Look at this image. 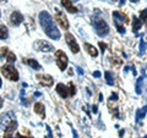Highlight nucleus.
<instances>
[{"label": "nucleus", "instance_id": "1", "mask_svg": "<svg viewBox=\"0 0 147 138\" xmlns=\"http://www.w3.org/2000/svg\"><path fill=\"white\" fill-rule=\"evenodd\" d=\"M39 23L42 26L44 33L47 34L49 38H52L54 40L60 39V32L57 28V26L54 25L52 16H50L47 11H42L39 13Z\"/></svg>", "mask_w": 147, "mask_h": 138}, {"label": "nucleus", "instance_id": "2", "mask_svg": "<svg viewBox=\"0 0 147 138\" xmlns=\"http://www.w3.org/2000/svg\"><path fill=\"white\" fill-rule=\"evenodd\" d=\"M92 26H93L96 33H97L99 37H105L109 33V26L107 25V22L100 17H93V20H92Z\"/></svg>", "mask_w": 147, "mask_h": 138}, {"label": "nucleus", "instance_id": "3", "mask_svg": "<svg viewBox=\"0 0 147 138\" xmlns=\"http://www.w3.org/2000/svg\"><path fill=\"white\" fill-rule=\"evenodd\" d=\"M55 61H57V65L60 71L66 70L69 59H67V55L64 53L63 50H57V52H55Z\"/></svg>", "mask_w": 147, "mask_h": 138}, {"label": "nucleus", "instance_id": "4", "mask_svg": "<svg viewBox=\"0 0 147 138\" xmlns=\"http://www.w3.org/2000/svg\"><path fill=\"white\" fill-rule=\"evenodd\" d=\"M1 73L10 81H18V72L13 66L11 65H4L1 67Z\"/></svg>", "mask_w": 147, "mask_h": 138}, {"label": "nucleus", "instance_id": "5", "mask_svg": "<svg viewBox=\"0 0 147 138\" xmlns=\"http://www.w3.org/2000/svg\"><path fill=\"white\" fill-rule=\"evenodd\" d=\"M113 17H114V22H115V26L118 28V32L119 33H125V28H124V26H121L120 23H123V22H127L126 17L123 15V13L118 12V11H114L113 12Z\"/></svg>", "mask_w": 147, "mask_h": 138}, {"label": "nucleus", "instance_id": "6", "mask_svg": "<svg viewBox=\"0 0 147 138\" xmlns=\"http://www.w3.org/2000/svg\"><path fill=\"white\" fill-rule=\"evenodd\" d=\"M33 48L36 50H38V52H44V53H50V52H53V50H54V47L52 44L48 43V42H45V40H42V39L34 42Z\"/></svg>", "mask_w": 147, "mask_h": 138}, {"label": "nucleus", "instance_id": "7", "mask_svg": "<svg viewBox=\"0 0 147 138\" xmlns=\"http://www.w3.org/2000/svg\"><path fill=\"white\" fill-rule=\"evenodd\" d=\"M55 20H57V22L60 25V27L63 29H67L69 28L67 18H66L65 15H64V12L61 10H59V9H55Z\"/></svg>", "mask_w": 147, "mask_h": 138}, {"label": "nucleus", "instance_id": "8", "mask_svg": "<svg viewBox=\"0 0 147 138\" xmlns=\"http://www.w3.org/2000/svg\"><path fill=\"white\" fill-rule=\"evenodd\" d=\"M65 39H66V43L69 45V48H70V50L74 54H76V53L80 52V47H79V44H77V42H76L75 37H74L72 34L66 33L65 34Z\"/></svg>", "mask_w": 147, "mask_h": 138}, {"label": "nucleus", "instance_id": "9", "mask_svg": "<svg viewBox=\"0 0 147 138\" xmlns=\"http://www.w3.org/2000/svg\"><path fill=\"white\" fill-rule=\"evenodd\" d=\"M16 128H17V122H16V120H12V121L6 126V128H5L4 138H12V135H13V132L16 131Z\"/></svg>", "mask_w": 147, "mask_h": 138}, {"label": "nucleus", "instance_id": "10", "mask_svg": "<svg viewBox=\"0 0 147 138\" xmlns=\"http://www.w3.org/2000/svg\"><path fill=\"white\" fill-rule=\"evenodd\" d=\"M22 21H24V16L21 15L18 11H13L10 16V23L12 26H20L22 23Z\"/></svg>", "mask_w": 147, "mask_h": 138}, {"label": "nucleus", "instance_id": "11", "mask_svg": "<svg viewBox=\"0 0 147 138\" xmlns=\"http://www.w3.org/2000/svg\"><path fill=\"white\" fill-rule=\"evenodd\" d=\"M37 78H38L40 83H42L43 86H45V87H52L53 86L54 81H53V77L50 75H39Z\"/></svg>", "mask_w": 147, "mask_h": 138}, {"label": "nucleus", "instance_id": "12", "mask_svg": "<svg viewBox=\"0 0 147 138\" xmlns=\"http://www.w3.org/2000/svg\"><path fill=\"white\" fill-rule=\"evenodd\" d=\"M57 93L61 96V98H67L69 96V88L65 86V84H63V83H58L57 84Z\"/></svg>", "mask_w": 147, "mask_h": 138}, {"label": "nucleus", "instance_id": "13", "mask_svg": "<svg viewBox=\"0 0 147 138\" xmlns=\"http://www.w3.org/2000/svg\"><path fill=\"white\" fill-rule=\"evenodd\" d=\"M12 113H7V114H1L0 115V125L1 126H7L12 120H13V116L12 117H9L11 116Z\"/></svg>", "mask_w": 147, "mask_h": 138}, {"label": "nucleus", "instance_id": "14", "mask_svg": "<svg viewBox=\"0 0 147 138\" xmlns=\"http://www.w3.org/2000/svg\"><path fill=\"white\" fill-rule=\"evenodd\" d=\"M61 5L65 7L69 12H71V13L77 12V7L74 6V4L71 3V0H61Z\"/></svg>", "mask_w": 147, "mask_h": 138}, {"label": "nucleus", "instance_id": "15", "mask_svg": "<svg viewBox=\"0 0 147 138\" xmlns=\"http://www.w3.org/2000/svg\"><path fill=\"white\" fill-rule=\"evenodd\" d=\"M33 110H34V113H36V114H38L42 119L45 117V110H44V105H43L42 103H36Z\"/></svg>", "mask_w": 147, "mask_h": 138}, {"label": "nucleus", "instance_id": "16", "mask_svg": "<svg viewBox=\"0 0 147 138\" xmlns=\"http://www.w3.org/2000/svg\"><path fill=\"white\" fill-rule=\"evenodd\" d=\"M26 65L31 66L32 68H34V70H40V65L38 61H36L34 59H24V61H22Z\"/></svg>", "mask_w": 147, "mask_h": 138}, {"label": "nucleus", "instance_id": "17", "mask_svg": "<svg viewBox=\"0 0 147 138\" xmlns=\"http://www.w3.org/2000/svg\"><path fill=\"white\" fill-rule=\"evenodd\" d=\"M85 48H86V50H87V53H88L91 56H98V50L94 48V45H92V44H90V43H85Z\"/></svg>", "mask_w": 147, "mask_h": 138}, {"label": "nucleus", "instance_id": "18", "mask_svg": "<svg viewBox=\"0 0 147 138\" xmlns=\"http://www.w3.org/2000/svg\"><path fill=\"white\" fill-rule=\"evenodd\" d=\"M141 26H142V22L140 18H137L136 16H132V29H134L135 33H137V31L141 28Z\"/></svg>", "mask_w": 147, "mask_h": 138}, {"label": "nucleus", "instance_id": "19", "mask_svg": "<svg viewBox=\"0 0 147 138\" xmlns=\"http://www.w3.org/2000/svg\"><path fill=\"white\" fill-rule=\"evenodd\" d=\"M9 36V32L5 25H0V39H6Z\"/></svg>", "mask_w": 147, "mask_h": 138}, {"label": "nucleus", "instance_id": "20", "mask_svg": "<svg viewBox=\"0 0 147 138\" xmlns=\"http://www.w3.org/2000/svg\"><path fill=\"white\" fill-rule=\"evenodd\" d=\"M104 76H105V81H107V84L108 86H113L114 84V78H113V75L110 73L109 71H107L104 73Z\"/></svg>", "mask_w": 147, "mask_h": 138}, {"label": "nucleus", "instance_id": "21", "mask_svg": "<svg viewBox=\"0 0 147 138\" xmlns=\"http://www.w3.org/2000/svg\"><path fill=\"white\" fill-rule=\"evenodd\" d=\"M146 113H147V107H144V109H142V110H137V113H136V120L139 121V120H141V119H144Z\"/></svg>", "mask_w": 147, "mask_h": 138}, {"label": "nucleus", "instance_id": "22", "mask_svg": "<svg viewBox=\"0 0 147 138\" xmlns=\"http://www.w3.org/2000/svg\"><path fill=\"white\" fill-rule=\"evenodd\" d=\"M5 55H6V58H5V59H6V61H7L9 64H11V62H15V61H16V55L13 54L12 52H7Z\"/></svg>", "mask_w": 147, "mask_h": 138}, {"label": "nucleus", "instance_id": "23", "mask_svg": "<svg viewBox=\"0 0 147 138\" xmlns=\"http://www.w3.org/2000/svg\"><path fill=\"white\" fill-rule=\"evenodd\" d=\"M75 93H76V88H75V86H74L72 82H70V83H69V95L74 96Z\"/></svg>", "mask_w": 147, "mask_h": 138}, {"label": "nucleus", "instance_id": "24", "mask_svg": "<svg viewBox=\"0 0 147 138\" xmlns=\"http://www.w3.org/2000/svg\"><path fill=\"white\" fill-rule=\"evenodd\" d=\"M141 83H142V77H140L137 80V83H136V93L137 94H141Z\"/></svg>", "mask_w": 147, "mask_h": 138}, {"label": "nucleus", "instance_id": "25", "mask_svg": "<svg viewBox=\"0 0 147 138\" xmlns=\"http://www.w3.org/2000/svg\"><path fill=\"white\" fill-rule=\"evenodd\" d=\"M140 20H141V22H146L147 21V10H142L141 15H140Z\"/></svg>", "mask_w": 147, "mask_h": 138}, {"label": "nucleus", "instance_id": "26", "mask_svg": "<svg viewBox=\"0 0 147 138\" xmlns=\"http://www.w3.org/2000/svg\"><path fill=\"white\" fill-rule=\"evenodd\" d=\"M140 52L141 53H145L146 52V43L144 42V40H141V43H140Z\"/></svg>", "mask_w": 147, "mask_h": 138}, {"label": "nucleus", "instance_id": "27", "mask_svg": "<svg viewBox=\"0 0 147 138\" xmlns=\"http://www.w3.org/2000/svg\"><path fill=\"white\" fill-rule=\"evenodd\" d=\"M99 47H100V50H102V52H104L105 48H107V44L103 43V42H99Z\"/></svg>", "mask_w": 147, "mask_h": 138}, {"label": "nucleus", "instance_id": "28", "mask_svg": "<svg viewBox=\"0 0 147 138\" xmlns=\"http://www.w3.org/2000/svg\"><path fill=\"white\" fill-rule=\"evenodd\" d=\"M47 127V131H48V137L47 138H52V131H50V127L49 126H45Z\"/></svg>", "mask_w": 147, "mask_h": 138}, {"label": "nucleus", "instance_id": "29", "mask_svg": "<svg viewBox=\"0 0 147 138\" xmlns=\"http://www.w3.org/2000/svg\"><path fill=\"white\" fill-rule=\"evenodd\" d=\"M110 99H112V100H117L118 99V94L117 93H113L112 96H110Z\"/></svg>", "mask_w": 147, "mask_h": 138}, {"label": "nucleus", "instance_id": "30", "mask_svg": "<svg viewBox=\"0 0 147 138\" xmlns=\"http://www.w3.org/2000/svg\"><path fill=\"white\" fill-rule=\"evenodd\" d=\"M93 77H97V78L100 77V72H99V71H94V72H93Z\"/></svg>", "mask_w": 147, "mask_h": 138}, {"label": "nucleus", "instance_id": "31", "mask_svg": "<svg viewBox=\"0 0 147 138\" xmlns=\"http://www.w3.org/2000/svg\"><path fill=\"white\" fill-rule=\"evenodd\" d=\"M76 70H77V72H79V75H81V76L84 75V71H82V70H81V68H80L79 66H76Z\"/></svg>", "mask_w": 147, "mask_h": 138}, {"label": "nucleus", "instance_id": "32", "mask_svg": "<svg viewBox=\"0 0 147 138\" xmlns=\"http://www.w3.org/2000/svg\"><path fill=\"white\" fill-rule=\"evenodd\" d=\"M15 138H32V137H24V136H21V135H18L17 133V135L15 136Z\"/></svg>", "mask_w": 147, "mask_h": 138}, {"label": "nucleus", "instance_id": "33", "mask_svg": "<svg viewBox=\"0 0 147 138\" xmlns=\"http://www.w3.org/2000/svg\"><path fill=\"white\" fill-rule=\"evenodd\" d=\"M3 105H4V100H3V98L0 96V109L3 108Z\"/></svg>", "mask_w": 147, "mask_h": 138}, {"label": "nucleus", "instance_id": "34", "mask_svg": "<svg viewBox=\"0 0 147 138\" xmlns=\"http://www.w3.org/2000/svg\"><path fill=\"white\" fill-rule=\"evenodd\" d=\"M92 111H93V113H97V107H93V108H92Z\"/></svg>", "mask_w": 147, "mask_h": 138}, {"label": "nucleus", "instance_id": "35", "mask_svg": "<svg viewBox=\"0 0 147 138\" xmlns=\"http://www.w3.org/2000/svg\"><path fill=\"white\" fill-rule=\"evenodd\" d=\"M124 3H125V0H120V3H119V5H124Z\"/></svg>", "mask_w": 147, "mask_h": 138}, {"label": "nucleus", "instance_id": "36", "mask_svg": "<svg viewBox=\"0 0 147 138\" xmlns=\"http://www.w3.org/2000/svg\"><path fill=\"white\" fill-rule=\"evenodd\" d=\"M72 133H74V136H75V138H77V133H76V131H72Z\"/></svg>", "mask_w": 147, "mask_h": 138}, {"label": "nucleus", "instance_id": "37", "mask_svg": "<svg viewBox=\"0 0 147 138\" xmlns=\"http://www.w3.org/2000/svg\"><path fill=\"white\" fill-rule=\"evenodd\" d=\"M130 1H131V3H137L139 0H130Z\"/></svg>", "mask_w": 147, "mask_h": 138}, {"label": "nucleus", "instance_id": "38", "mask_svg": "<svg viewBox=\"0 0 147 138\" xmlns=\"http://www.w3.org/2000/svg\"><path fill=\"white\" fill-rule=\"evenodd\" d=\"M1 84H3V82H1V78H0V88H1Z\"/></svg>", "mask_w": 147, "mask_h": 138}, {"label": "nucleus", "instance_id": "39", "mask_svg": "<svg viewBox=\"0 0 147 138\" xmlns=\"http://www.w3.org/2000/svg\"><path fill=\"white\" fill-rule=\"evenodd\" d=\"M112 1H113V3H114V1H117V0H112Z\"/></svg>", "mask_w": 147, "mask_h": 138}, {"label": "nucleus", "instance_id": "40", "mask_svg": "<svg viewBox=\"0 0 147 138\" xmlns=\"http://www.w3.org/2000/svg\"><path fill=\"white\" fill-rule=\"evenodd\" d=\"M0 16H1V12H0Z\"/></svg>", "mask_w": 147, "mask_h": 138}, {"label": "nucleus", "instance_id": "41", "mask_svg": "<svg viewBox=\"0 0 147 138\" xmlns=\"http://www.w3.org/2000/svg\"><path fill=\"white\" fill-rule=\"evenodd\" d=\"M144 138H147V136H146V137H144Z\"/></svg>", "mask_w": 147, "mask_h": 138}]
</instances>
